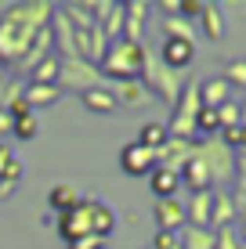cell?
<instances>
[{
	"label": "cell",
	"mask_w": 246,
	"mask_h": 249,
	"mask_svg": "<svg viewBox=\"0 0 246 249\" xmlns=\"http://www.w3.org/2000/svg\"><path fill=\"white\" fill-rule=\"evenodd\" d=\"M58 7L55 4H11L0 15V69H11L33 47V36L47 29Z\"/></svg>",
	"instance_id": "6da1fadb"
},
{
	"label": "cell",
	"mask_w": 246,
	"mask_h": 249,
	"mask_svg": "<svg viewBox=\"0 0 246 249\" xmlns=\"http://www.w3.org/2000/svg\"><path fill=\"white\" fill-rule=\"evenodd\" d=\"M98 72L113 76V80H120V83L141 80V72H145V47L127 40V36L109 40L105 54H101V62H98Z\"/></svg>",
	"instance_id": "7a4b0ae2"
},
{
	"label": "cell",
	"mask_w": 246,
	"mask_h": 249,
	"mask_svg": "<svg viewBox=\"0 0 246 249\" xmlns=\"http://www.w3.org/2000/svg\"><path fill=\"white\" fill-rule=\"evenodd\" d=\"M73 87V90H87V87H98L101 83V72L91 62H83V58H76V54H69V58H62V72H58V87Z\"/></svg>",
	"instance_id": "3957f363"
},
{
	"label": "cell",
	"mask_w": 246,
	"mask_h": 249,
	"mask_svg": "<svg viewBox=\"0 0 246 249\" xmlns=\"http://www.w3.org/2000/svg\"><path fill=\"white\" fill-rule=\"evenodd\" d=\"M156 166H159L156 152L141 148L138 141H131V144H123V148H120V170H123L127 177H149Z\"/></svg>",
	"instance_id": "277c9868"
},
{
	"label": "cell",
	"mask_w": 246,
	"mask_h": 249,
	"mask_svg": "<svg viewBox=\"0 0 246 249\" xmlns=\"http://www.w3.org/2000/svg\"><path fill=\"white\" fill-rule=\"evenodd\" d=\"M159 62H163L170 72H181L196 62V44L181 36H163V47H159Z\"/></svg>",
	"instance_id": "5b68a950"
},
{
	"label": "cell",
	"mask_w": 246,
	"mask_h": 249,
	"mask_svg": "<svg viewBox=\"0 0 246 249\" xmlns=\"http://www.w3.org/2000/svg\"><path fill=\"white\" fill-rule=\"evenodd\" d=\"M152 217H156V231H174L189 224V217H185V202L181 199H156L152 206Z\"/></svg>",
	"instance_id": "8992f818"
},
{
	"label": "cell",
	"mask_w": 246,
	"mask_h": 249,
	"mask_svg": "<svg viewBox=\"0 0 246 249\" xmlns=\"http://www.w3.org/2000/svg\"><path fill=\"white\" fill-rule=\"evenodd\" d=\"M58 235H62V242H69V246L91 235V217H87V210H83V202L76 206V210H69V213H62V217H58ZM95 238H98V235H95Z\"/></svg>",
	"instance_id": "52a82bcc"
},
{
	"label": "cell",
	"mask_w": 246,
	"mask_h": 249,
	"mask_svg": "<svg viewBox=\"0 0 246 249\" xmlns=\"http://www.w3.org/2000/svg\"><path fill=\"white\" fill-rule=\"evenodd\" d=\"M196 94H199L203 108H221V105L232 101V87L225 83V76H207V80L196 87Z\"/></svg>",
	"instance_id": "ba28073f"
},
{
	"label": "cell",
	"mask_w": 246,
	"mask_h": 249,
	"mask_svg": "<svg viewBox=\"0 0 246 249\" xmlns=\"http://www.w3.org/2000/svg\"><path fill=\"white\" fill-rule=\"evenodd\" d=\"M83 210H87V217H91V235H98V238H109V235H113L116 213L109 210L101 199H83Z\"/></svg>",
	"instance_id": "9c48e42d"
},
{
	"label": "cell",
	"mask_w": 246,
	"mask_h": 249,
	"mask_svg": "<svg viewBox=\"0 0 246 249\" xmlns=\"http://www.w3.org/2000/svg\"><path fill=\"white\" fill-rule=\"evenodd\" d=\"M149 188L156 199H177V188H181V174L170 166H156L149 174Z\"/></svg>",
	"instance_id": "30bf717a"
},
{
	"label": "cell",
	"mask_w": 246,
	"mask_h": 249,
	"mask_svg": "<svg viewBox=\"0 0 246 249\" xmlns=\"http://www.w3.org/2000/svg\"><path fill=\"white\" fill-rule=\"evenodd\" d=\"M22 101L33 108H47V105H58L62 101V87H55V83H29V87L22 90Z\"/></svg>",
	"instance_id": "8fae6325"
},
{
	"label": "cell",
	"mask_w": 246,
	"mask_h": 249,
	"mask_svg": "<svg viewBox=\"0 0 246 249\" xmlns=\"http://www.w3.org/2000/svg\"><path fill=\"white\" fill-rule=\"evenodd\" d=\"M80 101H83V108H87V112H116V108H120V105H116V94L113 90H109L105 87V83H98V87H87V90H83L80 94Z\"/></svg>",
	"instance_id": "7c38bea8"
},
{
	"label": "cell",
	"mask_w": 246,
	"mask_h": 249,
	"mask_svg": "<svg viewBox=\"0 0 246 249\" xmlns=\"http://www.w3.org/2000/svg\"><path fill=\"white\" fill-rule=\"evenodd\" d=\"M210 213H214V192H196L192 202L185 206L189 228H210Z\"/></svg>",
	"instance_id": "4fadbf2b"
},
{
	"label": "cell",
	"mask_w": 246,
	"mask_h": 249,
	"mask_svg": "<svg viewBox=\"0 0 246 249\" xmlns=\"http://www.w3.org/2000/svg\"><path fill=\"white\" fill-rule=\"evenodd\" d=\"M116 105H127V108H141V105H149L152 101V94L149 87L141 80H127V83H116Z\"/></svg>",
	"instance_id": "5bb4252c"
},
{
	"label": "cell",
	"mask_w": 246,
	"mask_h": 249,
	"mask_svg": "<svg viewBox=\"0 0 246 249\" xmlns=\"http://www.w3.org/2000/svg\"><path fill=\"white\" fill-rule=\"evenodd\" d=\"M83 202V195L76 192V188H69V184H55L51 188V195H47V206H51V213H69V210H76V206Z\"/></svg>",
	"instance_id": "9a60e30c"
},
{
	"label": "cell",
	"mask_w": 246,
	"mask_h": 249,
	"mask_svg": "<svg viewBox=\"0 0 246 249\" xmlns=\"http://www.w3.org/2000/svg\"><path fill=\"white\" fill-rule=\"evenodd\" d=\"M235 220V199L228 192H214V213H210V228H232Z\"/></svg>",
	"instance_id": "2e32d148"
},
{
	"label": "cell",
	"mask_w": 246,
	"mask_h": 249,
	"mask_svg": "<svg viewBox=\"0 0 246 249\" xmlns=\"http://www.w3.org/2000/svg\"><path fill=\"white\" fill-rule=\"evenodd\" d=\"M22 174H25L22 159H19V156H11V159H7V166H4V174H0V202H4V199H11V195H15V188H19Z\"/></svg>",
	"instance_id": "e0dca14e"
},
{
	"label": "cell",
	"mask_w": 246,
	"mask_h": 249,
	"mask_svg": "<svg viewBox=\"0 0 246 249\" xmlns=\"http://www.w3.org/2000/svg\"><path fill=\"white\" fill-rule=\"evenodd\" d=\"M29 72H33V80H29V83H55V87H58V72H62V58H58V54H47V58H40V62L33 65Z\"/></svg>",
	"instance_id": "ac0fdd59"
},
{
	"label": "cell",
	"mask_w": 246,
	"mask_h": 249,
	"mask_svg": "<svg viewBox=\"0 0 246 249\" xmlns=\"http://www.w3.org/2000/svg\"><path fill=\"white\" fill-rule=\"evenodd\" d=\"M199 22H203V33H207L210 40H221L225 36V18H221V7H217V4H203Z\"/></svg>",
	"instance_id": "d6986e66"
},
{
	"label": "cell",
	"mask_w": 246,
	"mask_h": 249,
	"mask_svg": "<svg viewBox=\"0 0 246 249\" xmlns=\"http://www.w3.org/2000/svg\"><path fill=\"white\" fill-rule=\"evenodd\" d=\"M167 137H170V134H167V123H145L141 134H138V144L149 148V152H159L167 144Z\"/></svg>",
	"instance_id": "ffe728a7"
},
{
	"label": "cell",
	"mask_w": 246,
	"mask_h": 249,
	"mask_svg": "<svg viewBox=\"0 0 246 249\" xmlns=\"http://www.w3.org/2000/svg\"><path fill=\"white\" fill-rule=\"evenodd\" d=\"M181 249H214V228H189L185 224Z\"/></svg>",
	"instance_id": "44dd1931"
},
{
	"label": "cell",
	"mask_w": 246,
	"mask_h": 249,
	"mask_svg": "<svg viewBox=\"0 0 246 249\" xmlns=\"http://www.w3.org/2000/svg\"><path fill=\"white\" fill-rule=\"evenodd\" d=\"M225 83L228 87H239V90H246V58H232V62L225 65Z\"/></svg>",
	"instance_id": "7402d4cb"
},
{
	"label": "cell",
	"mask_w": 246,
	"mask_h": 249,
	"mask_svg": "<svg viewBox=\"0 0 246 249\" xmlns=\"http://www.w3.org/2000/svg\"><path fill=\"white\" fill-rule=\"evenodd\" d=\"M37 134H40V123H37V116H33V112H25V116L15 119V130H11V137H19V141H33Z\"/></svg>",
	"instance_id": "603a6c76"
},
{
	"label": "cell",
	"mask_w": 246,
	"mask_h": 249,
	"mask_svg": "<svg viewBox=\"0 0 246 249\" xmlns=\"http://www.w3.org/2000/svg\"><path fill=\"white\" fill-rule=\"evenodd\" d=\"M196 130L207 134V137H214L217 130H221V123H217V108H199V112H196Z\"/></svg>",
	"instance_id": "cb8c5ba5"
},
{
	"label": "cell",
	"mask_w": 246,
	"mask_h": 249,
	"mask_svg": "<svg viewBox=\"0 0 246 249\" xmlns=\"http://www.w3.org/2000/svg\"><path fill=\"white\" fill-rule=\"evenodd\" d=\"M214 249H243V238L235 228H217L214 231Z\"/></svg>",
	"instance_id": "d4e9b609"
},
{
	"label": "cell",
	"mask_w": 246,
	"mask_h": 249,
	"mask_svg": "<svg viewBox=\"0 0 246 249\" xmlns=\"http://www.w3.org/2000/svg\"><path fill=\"white\" fill-rule=\"evenodd\" d=\"M149 249H181V238H177L174 231H156Z\"/></svg>",
	"instance_id": "484cf974"
},
{
	"label": "cell",
	"mask_w": 246,
	"mask_h": 249,
	"mask_svg": "<svg viewBox=\"0 0 246 249\" xmlns=\"http://www.w3.org/2000/svg\"><path fill=\"white\" fill-rule=\"evenodd\" d=\"M11 130H15V116L0 105V137H11Z\"/></svg>",
	"instance_id": "4316f807"
},
{
	"label": "cell",
	"mask_w": 246,
	"mask_h": 249,
	"mask_svg": "<svg viewBox=\"0 0 246 249\" xmlns=\"http://www.w3.org/2000/svg\"><path fill=\"white\" fill-rule=\"evenodd\" d=\"M105 246V238H95V235H87V238H80V242H73L69 249H101Z\"/></svg>",
	"instance_id": "83f0119b"
},
{
	"label": "cell",
	"mask_w": 246,
	"mask_h": 249,
	"mask_svg": "<svg viewBox=\"0 0 246 249\" xmlns=\"http://www.w3.org/2000/svg\"><path fill=\"white\" fill-rule=\"evenodd\" d=\"M11 156H15V152L7 148V144H0V174H4V166H7V159H11Z\"/></svg>",
	"instance_id": "f1b7e54d"
},
{
	"label": "cell",
	"mask_w": 246,
	"mask_h": 249,
	"mask_svg": "<svg viewBox=\"0 0 246 249\" xmlns=\"http://www.w3.org/2000/svg\"><path fill=\"white\" fill-rule=\"evenodd\" d=\"M239 238H243V246H246V228H243V235H239Z\"/></svg>",
	"instance_id": "f546056e"
},
{
	"label": "cell",
	"mask_w": 246,
	"mask_h": 249,
	"mask_svg": "<svg viewBox=\"0 0 246 249\" xmlns=\"http://www.w3.org/2000/svg\"><path fill=\"white\" fill-rule=\"evenodd\" d=\"M243 249H246V246H243Z\"/></svg>",
	"instance_id": "4dcf8cb0"
}]
</instances>
